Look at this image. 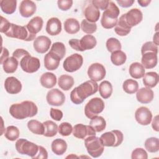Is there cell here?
<instances>
[{"mask_svg": "<svg viewBox=\"0 0 159 159\" xmlns=\"http://www.w3.org/2000/svg\"><path fill=\"white\" fill-rule=\"evenodd\" d=\"M83 63V57L78 53H74L65 60L63 63V67L66 71L72 73L79 70L81 67Z\"/></svg>", "mask_w": 159, "mask_h": 159, "instance_id": "cell-10", "label": "cell"}, {"mask_svg": "<svg viewBox=\"0 0 159 159\" xmlns=\"http://www.w3.org/2000/svg\"><path fill=\"white\" fill-rule=\"evenodd\" d=\"M138 3L142 7H147L151 2L150 0H139Z\"/></svg>", "mask_w": 159, "mask_h": 159, "instance_id": "cell-59", "label": "cell"}, {"mask_svg": "<svg viewBox=\"0 0 159 159\" xmlns=\"http://www.w3.org/2000/svg\"><path fill=\"white\" fill-rule=\"evenodd\" d=\"M92 4L96 8L101 10H106L109 3L108 0H93L91 1Z\"/></svg>", "mask_w": 159, "mask_h": 159, "instance_id": "cell-50", "label": "cell"}, {"mask_svg": "<svg viewBox=\"0 0 159 159\" xmlns=\"http://www.w3.org/2000/svg\"><path fill=\"white\" fill-rule=\"evenodd\" d=\"M43 21L42 17L36 16L32 18L25 25L27 29L32 35H36L39 32L43 27Z\"/></svg>", "mask_w": 159, "mask_h": 159, "instance_id": "cell-25", "label": "cell"}, {"mask_svg": "<svg viewBox=\"0 0 159 159\" xmlns=\"http://www.w3.org/2000/svg\"><path fill=\"white\" fill-rule=\"evenodd\" d=\"M40 84L45 88H52L57 83V76L52 73L46 72L43 73L40 79Z\"/></svg>", "mask_w": 159, "mask_h": 159, "instance_id": "cell-26", "label": "cell"}, {"mask_svg": "<svg viewBox=\"0 0 159 159\" xmlns=\"http://www.w3.org/2000/svg\"><path fill=\"white\" fill-rule=\"evenodd\" d=\"M100 140L104 147H116L120 145L124 139V135L121 131L113 130L102 134Z\"/></svg>", "mask_w": 159, "mask_h": 159, "instance_id": "cell-6", "label": "cell"}, {"mask_svg": "<svg viewBox=\"0 0 159 159\" xmlns=\"http://www.w3.org/2000/svg\"><path fill=\"white\" fill-rule=\"evenodd\" d=\"M125 18L129 25L132 27L141 22L143 19V14L140 9L134 8L125 14Z\"/></svg>", "mask_w": 159, "mask_h": 159, "instance_id": "cell-16", "label": "cell"}, {"mask_svg": "<svg viewBox=\"0 0 159 159\" xmlns=\"http://www.w3.org/2000/svg\"><path fill=\"white\" fill-rule=\"evenodd\" d=\"M0 6L2 11L7 14L14 13L16 9V0H1L0 1Z\"/></svg>", "mask_w": 159, "mask_h": 159, "instance_id": "cell-36", "label": "cell"}, {"mask_svg": "<svg viewBox=\"0 0 159 159\" xmlns=\"http://www.w3.org/2000/svg\"><path fill=\"white\" fill-rule=\"evenodd\" d=\"M58 86L64 91H68L74 84V79L72 76L68 75L60 76L58 80Z\"/></svg>", "mask_w": 159, "mask_h": 159, "instance_id": "cell-34", "label": "cell"}, {"mask_svg": "<svg viewBox=\"0 0 159 159\" xmlns=\"http://www.w3.org/2000/svg\"><path fill=\"white\" fill-rule=\"evenodd\" d=\"M106 48L107 50L111 53L115 51L120 50L122 48L121 43L119 42V40L116 38H114V37L108 39L106 41Z\"/></svg>", "mask_w": 159, "mask_h": 159, "instance_id": "cell-44", "label": "cell"}, {"mask_svg": "<svg viewBox=\"0 0 159 159\" xmlns=\"http://www.w3.org/2000/svg\"><path fill=\"white\" fill-rule=\"evenodd\" d=\"M51 148L52 152L55 154L61 155L66 151L67 143L63 139H56L52 142Z\"/></svg>", "mask_w": 159, "mask_h": 159, "instance_id": "cell-28", "label": "cell"}, {"mask_svg": "<svg viewBox=\"0 0 159 159\" xmlns=\"http://www.w3.org/2000/svg\"><path fill=\"white\" fill-rule=\"evenodd\" d=\"M30 53L26 51L24 49L22 48H17L12 53V57H14L15 58H16L19 62L20 61V60L25 55H29Z\"/></svg>", "mask_w": 159, "mask_h": 159, "instance_id": "cell-52", "label": "cell"}, {"mask_svg": "<svg viewBox=\"0 0 159 159\" xmlns=\"http://www.w3.org/2000/svg\"><path fill=\"white\" fill-rule=\"evenodd\" d=\"M48 158V153L46 149L42 146H39V151L33 159H47Z\"/></svg>", "mask_w": 159, "mask_h": 159, "instance_id": "cell-53", "label": "cell"}, {"mask_svg": "<svg viewBox=\"0 0 159 159\" xmlns=\"http://www.w3.org/2000/svg\"><path fill=\"white\" fill-rule=\"evenodd\" d=\"M117 4L122 7H130L134 2V0H117Z\"/></svg>", "mask_w": 159, "mask_h": 159, "instance_id": "cell-56", "label": "cell"}, {"mask_svg": "<svg viewBox=\"0 0 159 159\" xmlns=\"http://www.w3.org/2000/svg\"><path fill=\"white\" fill-rule=\"evenodd\" d=\"M135 118L139 124L147 125L150 124L152 121V114L148 108L142 106L136 110L135 112Z\"/></svg>", "mask_w": 159, "mask_h": 159, "instance_id": "cell-14", "label": "cell"}, {"mask_svg": "<svg viewBox=\"0 0 159 159\" xmlns=\"http://www.w3.org/2000/svg\"><path fill=\"white\" fill-rule=\"evenodd\" d=\"M84 15L88 21L95 23L99 19L100 11L94 5L90 4L85 7L84 10Z\"/></svg>", "mask_w": 159, "mask_h": 159, "instance_id": "cell-24", "label": "cell"}, {"mask_svg": "<svg viewBox=\"0 0 159 159\" xmlns=\"http://www.w3.org/2000/svg\"><path fill=\"white\" fill-rule=\"evenodd\" d=\"M98 90V83L93 80H88L81 83L71 91L70 99L74 104H80L86 98L96 93Z\"/></svg>", "mask_w": 159, "mask_h": 159, "instance_id": "cell-1", "label": "cell"}, {"mask_svg": "<svg viewBox=\"0 0 159 159\" xmlns=\"http://www.w3.org/2000/svg\"><path fill=\"white\" fill-rule=\"evenodd\" d=\"M144 145L148 152L155 153L159 150V139L157 137H150L145 140Z\"/></svg>", "mask_w": 159, "mask_h": 159, "instance_id": "cell-41", "label": "cell"}, {"mask_svg": "<svg viewBox=\"0 0 159 159\" xmlns=\"http://www.w3.org/2000/svg\"><path fill=\"white\" fill-rule=\"evenodd\" d=\"M98 90L101 96L103 99H107L112 94V86L109 81H103L99 84Z\"/></svg>", "mask_w": 159, "mask_h": 159, "instance_id": "cell-37", "label": "cell"}, {"mask_svg": "<svg viewBox=\"0 0 159 159\" xmlns=\"http://www.w3.org/2000/svg\"><path fill=\"white\" fill-rule=\"evenodd\" d=\"M1 25H0V32L1 33H5L10 27L11 23L4 17L1 16Z\"/></svg>", "mask_w": 159, "mask_h": 159, "instance_id": "cell-54", "label": "cell"}, {"mask_svg": "<svg viewBox=\"0 0 159 159\" xmlns=\"http://www.w3.org/2000/svg\"><path fill=\"white\" fill-rule=\"evenodd\" d=\"M141 62L142 65L145 68L152 69L155 67L157 65V54L152 52H146L142 54Z\"/></svg>", "mask_w": 159, "mask_h": 159, "instance_id": "cell-20", "label": "cell"}, {"mask_svg": "<svg viewBox=\"0 0 159 159\" xmlns=\"http://www.w3.org/2000/svg\"><path fill=\"white\" fill-rule=\"evenodd\" d=\"M19 63V61L14 57H8L2 64L3 70L7 73H14L18 67Z\"/></svg>", "mask_w": 159, "mask_h": 159, "instance_id": "cell-32", "label": "cell"}, {"mask_svg": "<svg viewBox=\"0 0 159 159\" xmlns=\"http://www.w3.org/2000/svg\"><path fill=\"white\" fill-rule=\"evenodd\" d=\"M122 88L125 93L130 94H134L139 89V83L134 80L128 79L123 83Z\"/></svg>", "mask_w": 159, "mask_h": 159, "instance_id": "cell-40", "label": "cell"}, {"mask_svg": "<svg viewBox=\"0 0 159 159\" xmlns=\"http://www.w3.org/2000/svg\"><path fill=\"white\" fill-rule=\"evenodd\" d=\"M152 128L153 129V130H155L157 132L159 131V129H158V116H156L154 117V119L152 121Z\"/></svg>", "mask_w": 159, "mask_h": 159, "instance_id": "cell-58", "label": "cell"}, {"mask_svg": "<svg viewBox=\"0 0 159 159\" xmlns=\"http://www.w3.org/2000/svg\"><path fill=\"white\" fill-rule=\"evenodd\" d=\"M6 91L11 94H16L20 92L22 84L20 81L14 76L7 77L4 81Z\"/></svg>", "mask_w": 159, "mask_h": 159, "instance_id": "cell-17", "label": "cell"}, {"mask_svg": "<svg viewBox=\"0 0 159 159\" xmlns=\"http://www.w3.org/2000/svg\"><path fill=\"white\" fill-rule=\"evenodd\" d=\"M153 43L156 45H158V32H156L155 34L153 35Z\"/></svg>", "mask_w": 159, "mask_h": 159, "instance_id": "cell-60", "label": "cell"}, {"mask_svg": "<svg viewBox=\"0 0 159 159\" xmlns=\"http://www.w3.org/2000/svg\"><path fill=\"white\" fill-rule=\"evenodd\" d=\"M4 34L11 38H16L25 41H32L35 39L36 35L31 34L25 26H22L11 23L10 27Z\"/></svg>", "mask_w": 159, "mask_h": 159, "instance_id": "cell-4", "label": "cell"}, {"mask_svg": "<svg viewBox=\"0 0 159 159\" xmlns=\"http://www.w3.org/2000/svg\"><path fill=\"white\" fill-rule=\"evenodd\" d=\"M20 14L24 17L32 16L36 11L37 7L34 2L30 0H24L21 1L19 6Z\"/></svg>", "mask_w": 159, "mask_h": 159, "instance_id": "cell-18", "label": "cell"}, {"mask_svg": "<svg viewBox=\"0 0 159 159\" xmlns=\"http://www.w3.org/2000/svg\"><path fill=\"white\" fill-rule=\"evenodd\" d=\"M50 117L57 121H60L63 117V112L61 110L55 108H51L50 111Z\"/></svg>", "mask_w": 159, "mask_h": 159, "instance_id": "cell-51", "label": "cell"}, {"mask_svg": "<svg viewBox=\"0 0 159 159\" xmlns=\"http://www.w3.org/2000/svg\"><path fill=\"white\" fill-rule=\"evenodd\" d=\"M158 75L154 71L147 72L143 76V83L144 85L149 88H154L158 83Z\"/></svg>", "mask_w": 159, "mask_h": 159, "instance_id": "cell-30", "label": "cell"}, {"mask_svg": "<svg viewBox=\"0 0 159 159\" xmlns=\"http://www.w3.org/2000/svg\"><path fill=\"white\" fill-rule=\"evenodd\" d=\"M27 127L30 131L37 135H43L44 126L43 123L37 120H30L27 122Z\"/></svg>", "mask_w": 159, "mask_h": 159, "instance_id": "cell-38", "label": "cell"}, {"mask_svg": "<svg viewBox=\"0 0 159 159\" xmlns=\"http://www.w3.org/2000/svg\"><path fill=\"white\" fill-rule=\"evenodd\" d=\"M16 149L22 155H27L34 158L39 151V145L25 139H20L16 142Z\"/></svg>", "mask_w": 159, "mask_h": 159, "instance_id": "cell-7", "label": "cell"}, {"mask_svg": "<svg viewBox=\"0 0 159 159\" xmlns=\"http://www.w3.org/2000/svg\"><path fill=\"white\" fill-rule=\"evenodd\" d=\"M129 74L134 79H140L145 75V68L139 62L132 63L129 66Z\"/></svg>", "mask_w": 159, "mask_h": 159, "instance_id": "cell-29", "label": "cell"}, {"mask_svg": "<svg viewBox=\"0 0 159 159\" xmlns=\"http://www.w3.org/2000/svg\"><path fill=\"white\" fill-rule=\"evenodd\" d=\"M19 130L17 127L10 125L6 128L4 136L7 140L10 141H14L19 138Z\"/></svg>", "mask_w": 159, "mask_h": 159, "instance_id": "cell-43", "label": "cell"}, {"mask_svg": "<svg viewBox=\"0 0 159 159\" xmlns=\"http://www.w3.org/2000/svg\"><path fill=\"white\" fill-rule=\"evenodd\" d=\"M58 131L62 136H68L73 132V127L68 122H62L58 126Z\"/></svg>", "mask_w": 159, "mask_h": 159, "instance_id": "cell-46", "label": "cell"}, {"mask_svg": "<svg viewBox=\"0 0 159 159\" xmlns=\"http://www.w3.org/2000/svg\"><path fill=\"white\" fill-rule=\"evenodd\" d=\"M154 97L153 91L147 87L142 88L137 90L136 98L137 101L142 104H148L152 102Z\"/></svg>", "mask_w": 159, "mask_h": 159, "instance_id": "cell-19", "label": "cell"}, {"mask_svg": "<svg viewBox=\"0 0 159 159\" xmlns=\"http://www.w3.org/2000/svg\"><path fill=\"white\" fill-rule=\"evenodd\" d=\"M51 43L52 42L48 37L41 35L35 39L33 43V46L34 48L37 52L44 53L49 50Z\"/></svg>", "mask_w": 159, "mask_h": 159, "instance_id": "cell-15", "label": "cell"}, {"mask_svg": "<svg viewBox=\"0 0 159 159\" xmlns=\"http://www.w3.org/2000/svg\"><path fill=\"white\" fill-rule=\"evenodd\" d=\"M148 52H152L158 53V46L156 45L153 42H147L142 47L141 53L142 55Z\"/></svg>", "mask_w": 159, "mask_h": 159, "instance_id": "cell-47", "label": "cell"}, {"mask_svg": "<svg viewBox=\"0 0 159 159\" xmlns=\"http://www.w3.org/2000/svg\"><path fill=\"white\" fill-rule=\"evenodd\" d=\"M97 41L96 38L90 34L85 35L80 40V44L82 52L86 50H91L95 47Z\"/></svg>", "mask_w": 159, "mask_h": 159, "instance_id": "cell-27", "label": "cell"}, {"mask_svg": "<svg viewBox=\"0 0 159 159\" xmlns=\"http://www.w3.org/2000/svg\"><path fill=\"white\" fill-rule=\"evenodd\" d=\"M44 126L43 135L47 137H52L57 134L58 125L52 120H47L43 122Z\"/></svg>", "mask_w": 159, "mask_h": 159, "instance_id": "cell-35", "label": "cell"}, {"mask_svg": "<svg viewBox=\"0 0 159 159\" xmlns=\"http://www.w3.org/2000/svg\"><path fill=\"white\" fill-rule=\"evenodd\" d=\"M132 159H137V158H142V159H147L148 155L147 152L142 148H137L134 149L131 155Z\"/></svg>", "mask_w": 159, "mask_h": 159, "instance_id": "cell-48", "label": "cell"}, {"mask_svg": "<svg viewBox=\"0 0 159 159\" xmlns=\"http://www.w3.org/2000/svg\"><path fill=\"white\" fill-rule=\"evenodd\" d=\"M84 145L88 153L93 158L100 157L104 152V145L100 139L95 135L86 138L84 139Z\"/></svg>", "mask_w": 159, "mask_h": 159, "instance_id": "cell-5", "label": "cell"}, {"mask_svg": "<svg viewBox=\"0 0 159 159\" xmlns=\"http://www.w3.org/2000/svg\"><path fill=\"white\" fill-rule=\"evenodd\" d=\"M22 70L28 73H33L38 71L40 66L38 58L32 57L30 54L24 57L19 61Z\"/></svg>", "mask_w": 159, "mask_h": 159, "instance_id": "cell-9", "label": "cell"}, {"mask_svg": "<svg viewBox=\"0 0 159 159\" xmlns=\"http://www.w3.org/2000/svg\"><path fill=\"white\" fill-rule=\"evenodd\" d=\"M60 60L61 59L59 57L49 52L45 55L44 66L48 70H55L58 67Z\"/></svg>", "mask_w": 159, "mask_h": 159, "instance_id": "cell-22", "label": "cell"}, {"mask_svg": "<svg viewBox=\"0 0 159 159\" xmlns=\"http://www.w3.org/2000/svg\"><path fill=\"white\" fill-rule=\"evenodd\" d=\"M105 104L102 99L99 98H93L91 99L84 107V114L89 119L98 116L104 109Z\"/></svg>", "mask_w": 159, "mask_h": 159, "instance_id": "cell-8", "label": "cell"}, {"mask_svg": "<svg viewBox=\"0 0 159 159\" xmlns=\"http://www.w3.org/2000/svg\"><path fill=\"white\" fill-rule=\"evenodd\" d=\"M50 52L59 57L61 60L64 57L66 53L65 46L62 42H55L52 44Z\"/></svg>", "mask_w": 159, "mask_h": 159, "instance_id": "cell-42", "label": "cell"}, {"mask_svg": "<svg viewBox=\"0 0 159 159\" xmlns=\"http://www.w3.org/2000/svg\"><path fill=\"white\" fill-rule=\"evenodd\" d=\"M9 57V52L7 48L2 47V52L1 55V64H2L3 61Z\"/></svg>", "mask_w": 159, "mask_h": 159, "instance_id": "cell-57", "label": "cell"}, {"mask_svg": "<svg viewBox=\"0 0 159 159\" xmlns=\"http://www.w3.org/2000/svg\"><path fill=\"white\" fill-rule=\"evenodd\" d=\"M58 7L62 11H67L70 9L73 5L72 0H58L57 1Z\"/></svg>", "mask_w": 159, "mask_h": 159, "instance_id": "cell-49", "label": "cell"}, {"mask_svg": "<svg viewBox=\"0 0 159 159\" xmlns=\"http://www.w3.org/2000/svg\"><path fill=\"white\" fill-rule=\"evenodd\" d=\"M89 125L96 131V132H100L105 129L106 122L102 116H96L91 119Z\"/></svg>", "mask_w": 159, "mask_h": 159, "instance_id": "cell-33", "label": "cell"}, {"mask_svg": "<svg viewBox=\"0 0 159 159\" xmlns=\"http://www.w3.org/2000/svg\"><path fill=\"white\" fill-rule=\"evenodd\" d=\"M69 45H70V47L73 48L75 50L77 51H80L82 52V50L81 48L80 47V40L79 39H71L69 40L68 42Z\"/></svg>", "mask_w": 159, "mask_h": 159, "instance_id": "cell-55", "label": "cell"}, {"mask_svg": "<svg viewBox=\"0 0 159 159\" xmlns=\"http://www.w3.org/2000/svg\"><path fill=\"white\" fill-rule=\"evenodd\" d=\"M47 102L51 106H60L63 104L65 101V96L63 92L57 88L48 91L46 96Z\"/></svg>", "mask_w": 159, "mask_h": 159, "instance_id": "cell-13", "label": "cell"}, {"mask_svg": "<svg viewBox=\"0 0 159 159\" xmlns=\"http://www.w3.org/2000/svg\"><path fill=\"white\" fill-rule=\"evenodd\" d=\"M131 27L127 23L125 14H123L118 19L117 22L115 26L114 31L119 36H125L129 34L131 30Z\"/></svg>", "mask_w": 159, "mask_h": 159, "instance_id": "cell-23", "label": "cell"}, {"mask_svg": "<svg viewBox=\"0 0 159 159\" xmlns=\"http://www.w3.org/2000/svg\"><path fill=\"white\" fill-rule=\"evenodd\" d=\"M106 69L104 66L99 63L91 64L88 70V75L91 80L99 81L103 80L106 76Z\"/></svg>", "mask_w": 159, "mask_h": 159, "instance_id": "cell-11", "label": "cell"}, {"mask_svg": "<svg viewBox=\"0 0 159 159\" xmlns=\"http://www.w3.org/2000/svg\"><path fill=\"white\" fill-rule=\"evenodd\" d=\"M120 11L118 7L112 1H109L107 7L102 13L101 24L104 29H109L114 27L117 22V17Z\"/></svg>", "mask_w": 159, "mask_h": 159, "instance_id": "cell-3", "label": "cell"}, {"mask_svg": "<svg viewBox=\"0 0 159 159\" xmlns=\"http://www.w3.org/2000/svg\"><path fill=\"white\" fill-rule=\"evenodd\" d=\"M127 60L126 54L122 50H117L111 53V60L116 66L123 65Z\"/></svg>", "mask_w": 159, "mask_h": 159, "instance_id": "cell-39", "label": "cell"}, {"mask_svg": "<svg viewBox=\"0 0 159 159\" xmlns=\"http://www.w3.org/2000/svg\"><path fill=\"white\" fill-rule=\"evenodd\" d=\"M73 135L78 139L84 140L89 136L96 135V131L89 125L78 124L73 128Z\"/></svg>", "mask_w": 159, "mask_h": 159, "instance_id": "cell-12", "label": "cell"}, {"mask_svg": "<svg viewBox=\"0 0 159 159\" xmlns=\"http://www.w3.org/2000/svg\"><path fill=\"white\" fill-rule=\"evenodd\" d=\"M45 29L49 35H57L61 31V22L57 17H52L48 20Z\"/></svg>", "mask_w": 159, "mask_h": 159, "instance_id": "cell-21", "label": "cell"}, {"mask_svg": "<svg viewBox=\"0 0 159 159\" xmlns=\"http://www.w3.org/2000/svg\"><path fill=\"white\" fill-rule=\"evenodd\" d=\"M80 23L75 18H68L64 22V29L68 34H76L80 30Z\"/></svg>", "mask_w": 159, "mask_h": 159, "instance_id": "cell-31", "label": "cell"}, {"mask_svg": "<svg viewBox=\"0 0 159 159\" xmlns=\"http://www.w3.org/2000/svg\"><path fill=\"white\" fill-rule=\"evenodd\" d=\"M81 29L84 33L91 34L96 31L97 25L96 23L90 22L86 19H83L81 23Z\"/></svg>", "mask_w": 159, "mask_h": 159, "instance_id": "cell-45", "label": "cell"}, {"mask_svg": "<svg viewBox=\"0 0 159 159\" xmlns=\"http://www.w3.org/2000/svg\"><path fill=\"white\" fill-rule=\"evenodd\" d=\"M38 112L36 104L30 101H24L20 103L13 104L9 108L10 114L17 119H24L35 116Z\"/></svg>", "mask_w": 159, "mask_h": 159, "instance_id": "cell-2", "label": "cell"}]
</instances>
